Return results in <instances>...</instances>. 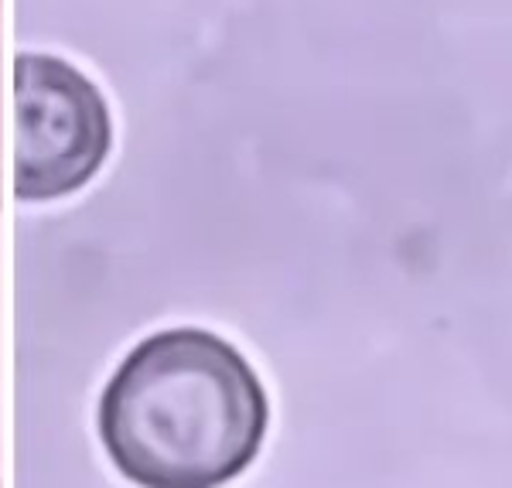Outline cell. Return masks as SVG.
<instances>
[{"instance_id":"obj_1","label":"cell","mask_w":512,"mask_h":488,"mask_svg":"<svg viewBox=\"0 0 512 488\" xmlns=\"http://www.w3.org/2000/svg\"><path fill=\"white\" fill-rule=\"evenodd\" d=\"M99 444L137 488H226L260 458L270 396L253 362L209 328H164L99 393Z\"/></svg>"},{"instance_id":"obj_2","label":"cell","mask_w":512,"mask_h":488,"mask_svg":"<svg viewBox=\"0 0 512 488\" xmlns=\"http://www.w3.org/2000/svg\"><path fill=\"white\" fill-rule=\"evenodd\" d=\"M113 147L110 106L96 82L48 52L14 59V195L59 202L89 185Z\"/></svg>"},{"instance_id":"obj_3","label":"cell","mask_w":512,"mask_h":488,"mask_svg":"<svg viewBox=\"0 0 512 488\" xmlns=\"http://www.w3.org/2000/svg\"><path fill=\"white\" fill-rule=\"evenodd\" d=\"M0 202H4V198H0Z\"/></svg>"}]
</instances>
